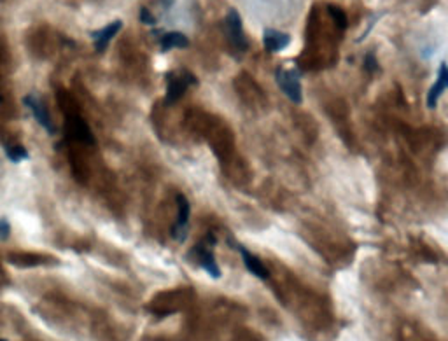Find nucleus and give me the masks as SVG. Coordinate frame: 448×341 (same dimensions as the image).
Returning a JSON list of instances; mask_svg holds the SVG:
<instances>
[{
	"instance_id": "obj_17",
	"label": "nucleus",
	"mask_w": 448,
	"mask_h": 341,
	"mask_svg": "<svg viewBox=\"0 0 448 341\" xmlns=\"http://www.w3.org/2000/svg\"><path fill=\"white\" fill-rule=\"evenodd\" d=\"M0 341H6V340H0Z\"/></svg>"
},
{
	"instance_id": "obj_1",
	"label": "nucleus",
	"mask_w": 448,
	"mask_h": 341,
	"mask_svg": "<svg viewBox=\"0 0 448 341\" xmlns=\"http://www.w3.org/2000/svg\"><path fill=\"white\" fill-rule=\"evenodd\" d=\"M167 79V95H165V100L168 105L179 102V98L186 93L189 86H196L198 79L193 76L189 70H174V72H168L165 76Z\"/></svg>"
},
{
	"instance_id": "obj_5",
	"label": "nucleus",
	"mask_w": 448,
	"mask_h": 341,
	"mask_svg": "<svg viewBox=\"0 0 448 341\" xmlns=\"http://www.w3.org/2000/svg\"><path fill=\"white\" fill-rule=\"evenodd\" d=\"M189 216H191V205L184 195H177V219L172 230V237L175 242L182 244L189 233Z\"/></svg>"
},
{
	"instance_id": "obj_12",
	"label": "nucleus",
	"mask_w": 448,
	"mask_h": 341,
	"mask_svg": "<svg viewBox=\"0 0 448 341\" xmlns=\"http://www.w3.org/2000/svg\"><path fill=\"white\" fill-rule=\"evenodd\" d=\"M4 153H6V158L13 163H20V161H25L30 158L28 151L25 149L23 146H4Z\"/></svg>"
},
{
	"instance_id": "obj_14",
	"label": "nucleus",
	"mask_w": 448,
	"mask_h": 341,
	"mask_svg": "<svg viewBox=\"0 0 448 341\" xmlns=\"http://www.w3.org/2000/svg\"><path fill=\"white\" fill-rule=\"evenodd\" d=\"M365 69L368 70V72H376V70H380L379 60H376L375 53H373V51L366 53V56H365Z\"/></svg>"
},
{
	"instance_id": "obj_3",
	"label": "nucleus",
	"mask_w": 448,
	"mask_h": 341,
	"mask_svg": "<svg viewBox=\"0 0 448 341\" xmlns=\"http://www.w3.org/2000/svg\"><path fill=\"white\" fill-rule=\"evenodd\" d=\"M275 81L278 88L287 95V98L294 104L303 102V90H301V72L299 69H277L275 72Z\"/></svg>"
},
{
	"instance_id": "obj_10",
	"label": "nucleus",
	"mask_w": 448,
	"mask_h": 341,
	"mask_svg": "<svg viewBox=\"0 0 448 341\" xmlns=\"http://www.w3.org/2000/svg\"><path fill=\"white\" fill-rule=\"evenodd\" d=\"M448 86V69H447V63L442 62V65H440V70H438V79L435 81V84L431 86V90H429L428 93V98H426V104H428V107L431 109H436V105H438L440 98H442V95L445 93Z\"/></svg>"
},
{
	"instance_id": "obj_7",
	"label": "nucleus",
	"mask_w": 448,
	"mask_h": 341,
	"mask_svg": "<svg viewBox=\"0 0 448 341\" xmlns=\"http://www.w3.org/2000/svg\"><path fill=\"white\" fill-rule=\"evenodd\" d=\"M121 28H123V23L119 20H116L112 21V23L105 25L104 28H98V30L91 32V39H93L95 49H97L98 53H104L105 49H107L109 42L114 39V35L118 34Z\"/></svg>"
},
{
	"instance_id": "obj_15",
	"label": "nucleus",
	"mask_w": 448,
	"mask_h": 341,
	"mask_svg": "<svg viewBox=\"0 0 448 341\" xmlns=\"http://www.w3.org/2000/svg\"><path fill=\"white\" fill-rule=\"evenodd\" d=\"M9 235H11L9 221H7L6 217H2V219H0V240H7Z\"/></svg>"
},
{
	"instance_id": "obj_2",
	"label": "nucleus",
	"mask_w": 448,
	"mask_h": 341,
	"mask_svg": "<svg viewBox=\"0 0 448 341\" xmlns=\"http://www.w3.org/2000/svg\"><path fill=\"white\" fill-rule=\"evenodd\" d=\"M224 30L228 35L229 46L235 49L236 53H245L249 49V41H247V35L243 32V23L240 13L236 9H229L228 14L224 18Z\"/></svg>"
},
{
	"instance_id": "obj_16",
	"label": "nucleus",
	"mask_w": 448,
	"mask_h": 341,
	"mask_svg": "<svg viewBox=\"0 0 448 341\" xmlns=\"http://www.w3.org/2000/svg\"><path fill=\"white\" fill-rule=\"evenodd\" d=\"M0 102H2V95H0Z\"/></svg>"
},
{
	"instance_id": "obj_4",
	"label": "nucleus",
	"mask_w": 448,
	"mask_h": 341,
	"mask_svg": "<svg viewBox=\"0 0 448 341\" xmlns=\"http://www.w3.org/2000/svg\"><path fill=\"white\" fill-rule=\"evenodd\" d=\"M210 244H216V240H214V237H207L205 242H202V244L196 245L195 249H193V254H195L196 261H198V265L202 266L203 270H205L207 273H209L212 279H221V268L219 265H217L216 261V256H214L212 249H210Z\"/></svg>"
},
{
	"instance_id": "obj_13",
	"label": "nucleus",
	"mask_w": 448,
	"mask_h": 341,
	"mask_svg": "<svg viewBox=\"0 0 448 341\" xmlns=\"http://www.w3.org/2000/svg\"><path fill=\"white\" fill-rule=\"evenodd\" d=\"M139 20L142 21L144 25H149V27H154V25L158 23V18L154 16L153 11L149 9L147 6H142L139 11Z\"/></svg>"
},
{
	"instance_id": "obj_11",
	"label": "nucleus",
	"mask_w": 448,
	"mask_h": 341,
	"mask_svg": "<svg viewBox=\"0 0 448 341\" xmlns=\"http://www.w3.org/2000/svg\"><path fill=\"white\" fill-rule=\"evenodd\" d=\"M158 42H160L161 51L167 53L172 49H184L189 46L188 35H184L182 32H156Z\"/></svg>"
},
{
	"instance_id": "obj_9",
	"label": "nucleus",
	"mask_w": 448,
	"mask_h": 341,
	"mask_svg": "<svg viewBox=\"0 0 448 341\" xmlns=\"http://www.w3.org/2000/svg\"><path fill=\"white\" fill-rule=\"evenodd\" d=\"M235 249L240 252V256H242V261L243 265H245L247 272L252 273L254 277H257V279L261 280H266L268 277H270V272H268V268L264 266V263L261 261V259H257L252 252H249L245 247H242V245L238 244L235 245Z\"/></svg>"
},
{
	"instance_id": "obj_8",
	"label": "nucleus",
	"mask_w": 448,
	"mask_h": 341,
	"mask_svg": "<svg viewBox=\"0 0 448 341\" xmlns=\"http://www.w3.org/2000/svg\"><path fill=\"white\" fill-rule=\"evenodd\" d=\"M263 44L266 51L280 53L291 44V35L285 34V32L275 30V28H266L263 32Z\"/></svg>"
},
{
	"instance_id": "obj_6",
	"label": "nucleus",
	"mask_w": 448,
	"mask_h": 341,
	"mask_svg": "<svg viewBox=\"0 0 448 341\" xmlns=\"http://www.w3.org/2000/svg\"><path fill=\"white\" fill-rule=\"evenodd\" d=\"M23 104L27 105L28 109H30V112H32V116L35 118V121H37L39 125H41L42 128H44L46 132L49 133V135H55L56 126L53 125V119H51V116H49L48 109H46L44 102H42L41 98L37 97V95H27L23 100Z\"/></svg>"
}]
</instances>
